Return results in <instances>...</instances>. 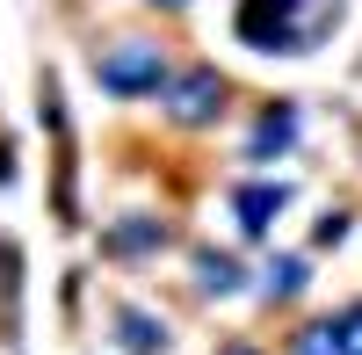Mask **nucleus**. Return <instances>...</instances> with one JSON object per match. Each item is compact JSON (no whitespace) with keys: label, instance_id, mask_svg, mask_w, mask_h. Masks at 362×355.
<instances>
[{"label":"nucleus","instance_id":"obj_9","mask_svg":"<svg viewBox=\"0 0 362 355\" xmlns=\"http://www.w3.org/2000/svg\"><path fill=\"white\" fill-rule=\"evenodd\" d=\"M261 283H268V298H297V290L312 283V261H305V254H276Z\"/></svg>","mask_w":362,"mask_h":355},{"label":"nucleus","instance_id":"obj_8","mask_svg":"<svg viewBox=\"0 0 362 355\" xmlns=\"http://www.w3.org/2000/svg\"><path fill=\"white\" fill-rule=\"evenodd\" d=\"M196 290H218V298H232V290H247V269H239L232 254H196Z\"/></svg>","mask_w":362,"mask_h":355},{"label":"nucleus","instance_id":"obj_7","mask_svg":"<svg viewBox=\"0 0 362 355\" xmlns=\"http://www.w3.org/2000/svg\"><path fill=\"white\" fill-rule=\"evenodd\" d=\"M290 145H297V102H283V109L261 116V131L247 138V153L254 160H276V153H290Z\"/></svg>","mask_w":362,"mask_h":355},{"label":"nucleus","instance_id":"obj_14","mask_svg":"<svg viewBox=\"0 0 362 355\" xmlns=\"http://www.w3.org/2000/svg\"><path fill=\"white\" fill-rule=\"evenodd\" d=\"M225 355H261V348H225Z\"/></svg>","mask_w":362,"mask_h":355},{"label":"nucleus","instance_id":"obj_1","mask_svg":"<svg viewBox=\"0 0 362 355\" xmlns=\"http://www.w3.org/2000/svg\"><path fill=\"white\" fill-rule=\"evenodd\" d=\"M326 22H334V0H239V44L268 58L319 44Z\"/></svg>","mask_w":362,"mask_h":355},{"label":"nucleus","instance_id":"obj_12","mask_svg":"<svg viewBox=\"0 0 362 355\" xmlns=\"http://www.w3.org/2000/svg\"><path fill=\"white\" fill-rule=\"evenodd\" d=\"M341 232H348V218L334 211V218H319V247H341Z\"/></svg>","mask_w":362,"mask_h":355},{"label":"nucleus","instance_id":"obj_13","mask_svg":"<svg viewBox=\"0 0 362 355\" xmlns=\"http://www.w3.org/2000/svg\"><path fill=\"white\" fill-rule=\"evenodd\" d=\"M153 8H189V0H153Z\"/></svg>","mask_w":362,"mask_h":355},{"label":"nucleus","instance_id":"obj_6","mask_svg":"<svg viewBox=\"0 0 362 355\" xmlns=\"http://www.w3.org/2000/svg\"><path fill=\"white\" fill-rule=\"evenodd\" d=\"M116 341H124V355H167V327L145 305H116Z\"/></svg>","mask_w":362,"mask_h":355},{"label":"nucleus","instance_id":"obj_5","mask_svg":"<svg viewBox=\"0 0 362 355\" xmlns=\"http://www.w3.org/2000/svg\"><path fill=\"white\" fill-rule=\"evenodd\" d=\"M160 247H167V225L160 218H116L102 232V254H116V261H153Z\"/></svg>","mask_w":362,"mask_h":355},{"label":"nucleus","instance_id":"obj_11","mask_svg":"<svg viewBox=\"0 0 362 355\" xmlns=\"http://www.w3.org/2000/svg\"><path fill=\"white\" fill-rule=\"evenodd\" d=\"M341 319V341H348V355H362V305H348V312H334Z\"/></svg>","mask_w":362,"mask_h":355},{"label":"nucleus","instance_id":"obj_2","mask_svg":"<svg viewBox=\"0 0 362 355\" xmlns=\"http://www.w3.org/2000/svg\"><path fill=\"white\" fill-rule=\"evenodd\" d=\"M95 80H102V95H116V102H145V95H167L174 58H167L160 44L131 37V44H109V51L95 58Z\"/></svg>","mask_w":362,"mask_h":355},{"label":"nucleus","instance_id":"obj_4","mask_svg":"<svg viewBox=\"0 0 362 355\" xmlns=\"http://www.w3.org/2000/svg\"><path fill=\"white\" fill-rule=\"evenodd\" d=\"M290 211V182H239L232 189V218L247 240H268V225Z\"/></svg>","mask_w":362,"mask_h":355},{"label":"nucleus","instance_id":"obj_3","mask_svg":"<svg viewBox=\"0 0 362 355\" xmlns=\"http://www.w3.org/2000/svg\"><path fill=\"white\" fill-rule=\"evenodd\" d=\"M225 102H232V87H225V73H218V66H174L167 95H160L167 124H181V131L218 124V116H225Z\"/></svg>","mask_w":362,"mask_h":355},{"label":"nucleus","instance_id":"obj_10","mask_svg":"<svg viewBox=\"0 0 362 355\" xmlns=\"http://www.w3.org/2000/svg\"><path fill=\"white\" fill-rule=\"evenodd\" d=\"M290 355H348V341H341V319H312V327L290 341Z\"/></svg>","mask_w":362,"mask_h":355}]
</instances>
